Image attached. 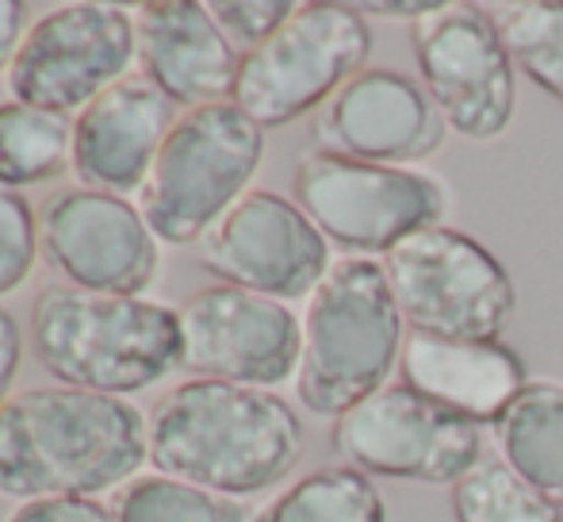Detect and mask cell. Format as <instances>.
<instances>
[{
    "mask_svg": "<svg viewBox=\"0 0 563 522\" xmlns=\"http://www.w3.org/2000/svg\"><path fill=\"white\" fill-rule=\"evenodd\" d=\"M150 465L208 492L257 496L303 457V423L276 392L227 381L177 384L150 407Z\"/></svg>",
    "mask_w": 563,
    "mask_h": 522,
    "instance_id": "1",
    "label": "cell"
},
{
    "mask_svg": "<svg viewBox=\"0 0 563 522\" xmlns=\"http://www.w3.org/2000/svg\"><path fill=\"white\" fill-rule=\"evenodd\" d=\"M146 461V418L119 395L27 389L0 407V496L92 500L131 485Z\"/></svg>",
    "mask_w": 563,
    "mask_h": 522,
    "instance_id": "2",
    "label": "cell"
},
{
    "mask_svg": "<svg viewBox=\"0 0 563 522\" xmlns=\"http://www.w3.org/2000/svg\"><path fill=\"white\" fill-rule=\"evenodd\" d=\"M31 346L66 389L131 395L185 366L180 312L142 296L46 289L31 312Z\"/></svg>",
    "mask_w": 563,
    "mask_h": 522,
    "instance_id": "3",
    "label": "cell"
},
{
    "mask_svg": "<svg viewBox=\"0 0 563 522\" xmlns=\"http://www.w3.org/2000/svg\"><path fill=\"white\" fill-rule=\"evenodd\" d=\"M402 315L379 258H341L307 296L296 395L311 415L341 418L391 384L402 358Z\"/></svg>",
    "mask_w": 563,
    "mask_h": 522,
    "instance_id": "4",
    "label": "cell"
},
{
    "mask_svg": "<svg viewBox=\"0 0 563 522\" xmlns=\"http://www.w3.org/2000/svg\"><path fill=\"white\" fill-rule=\"evenodd\" d=\"M265 157V131L234 105L177 116L139 188V211L169 247H192L250 193Z\"/></svg>",
    "mask_w": 563,
    "mask_h": 522,
    "instance_id": "5",
    "label": "cell"
},
{
    "mask_svg": "<svg viewBox=\"0 0 563 522\" xmlns=\"http://www.w3.org/2000/svg\"><path fill=\"white\" fill-rule=\"evenodd\" d=\"M291 196L345 258H384L410 235L441 227L452 208L449 185L433 173L356 162L319 146L296 162Z\"/></svg>",
    "mask_w": 563,
    "mask_h": 522,
    "instance_id": "6",
    "label": "cell"
},
{
    "mask_svg": "<svg viewBox=\"0 0 563 522\" xmlns=\"http://www.w3.org/2000/svg\"><path fill=\"white\" fill-rule=\"evenodd\" d=\"M399 315L415 335L503 342L518 312L510 269L456 227H426L384 258Z\"/></svg>",
    "mask_w": 563,
    "mask_h": 522,
    "instance_id": "7",
    "label": "cell"
},
{
    "mask_svg": "<svg viewBox=\"0 0 563 522\" xmlns=\"http://www.w3.org/2000/svg\"><path fill=\"white\" fill-rule=\"evenodd\" d=\"M368 54L372 28L356 4H299L280 31L242 54L230 100L261 131L288 128L368 69Z\"/></svg>",
    "mask_w": 563,
    "mask_h": 522,
    "instance_id": "8",
    "label": "cell"
},
{
    "mask_svg": "<svg viewBox=\"0 0 563 522\" xmlns=\"http://www.w3.org/2000/svg\"><path fill=\"white\" fill-rule=\"evenodd\" d=\"M330 446L372 480L456 488L487 457V434L410 384L391 381L334 418Z\"/></svg>",
    "mask_w": 563,
    "mask_h": 522,
    "instance_id": "9",
    "label": "cell"
},
{
    "mask_svg": "<svg viewBox=\"0 0 563 522\" xmlns=\"http://www.w3.org/2000/svg\"><path fill=\"white\" fill-rule=\"evenodd\" d=\"M410 46L426 93L445 116L449 131L467 142H495L510 131L518 69L487 4L445 0L441 12L410 23Z\"/></svg>",
    "mask_w": 563,
    "mask_h": 522,
    "instance_id": "10",
    "label": "cell"
},
{
    "mask_svg": "<svg viewBox=\"0 0 563 522\" xmlns=\"http://www.w3.org/2000/svg\"><path fill=\"white\" fill-rule=\"evenodd\" d=\"M134 62V15L119 4H62L35 20L8 66L12 100L54 116L85 112Z\"/></svg>",
    "mask_w": 563,
    "mask_h": 522,
    "instance_id": "11",
    "label": "cell"
},
{
    "mask_svg": "<svg viewBox=\"0 0 563 522\" xmlns=\"http://www.w3.org/2000/svg\"><path fill=\"white\" fill-rule=\"evenodd\" d=\"M200 261L219 284L268 300H303L330 273V242L296 200L250 188L200 239Z\"/></svg>",
    "mask_w": 563,
    "mask_h": 522,
    "instance_id": "12",
    "label": "cell"
},
{
    "mask_svg": "<svg viewBox=\"0 0 563 522\" xmlns=\"http://www.w3.org/2000/svg\"><path fill=\"white\" fill-rule=\"evenodd\" d=\"M185 366L203 381L276 389L299 373L303 319L288 304L257 292L208 284L180 307Z\"/></svg>",
    "mask_w": 563,
    "mask_h": 522,
    "instance_id": "13",
    "label": "cell"
},
{
    "mask_svg": "<svg viewBox=\"0 0 563 522\" xmlns=\"http://www.w3.org/2000/svg\"><path fill=\"white\" fill-rule=\"evenodd\" d=\"M38 250L69 289L139 296L157 281V235L123 196L66 188L38 216Z\"/></svg>",
    "mask_w": 563,
    "mask_h": 522,
    "instance_id": "14",
    "label": "cell"
},
{
    "mask_svg": "<svg viewBox=\"0 0 563 522\" xmlns=\"http://www.w3.org/2000/svg\"><path fill=\"white\" fill-rule=\"evenodd\" d=\"M445 134L449 123L426 85L387 66L361 69L319 108L314 120L319 150L402 170H418L441 154Z\"/></svg>",
    "mask_w": 563,
    "mask_h": 522,
    "instance_id": "15",
    "label": "cell"
},
{
    "mask_svg": "<svg viewBox=\"0 0 563 522\" xmlns=\"http://www.w3.org/2000/svg\"><path fill=\"white\" fill-rule=\"evenodd\" d=\"M134 58L142 77L173 105H223L234 93L242 54L196 0H150L134 12Z\"/></svg>",
    "mask_w": 563,
    "mask_h": 522,
    "instance_id": "16",
    "label": "cell"
},
{
    "mask_svg": "<svg viewBox=\"0 0 563 522\" xmlns=\"http://www.w3.org/2000/svg\"><path fill=\"white\" fill-rule=\"evenodd\" d=\"M173 100L146 77H123L74 123V173L97 193H139L173 131Z\"/></svg>",
    "mask_w": 563,
    "mask_h": 522,
    "instance_id": "17",
    "label": "cell"
},
{
    "mask_svg": "<svg viewBox=\"0 0 563 522\" xmlns=\"http://www.w3.org/2000/svg\"><path fill=\"white\" fill-rule=\"evenodd\" d=\"M399 373L402 384L475 426H495L529 384L526 361L506 342H452L415 330L402 342Z\"/></svg>",
    "mask_w": 563,
    "mask_h": 522,
    "instance_id": "18",
    "label": "cell"
},
{
    "mask_svg": "<svg viewBox=\"0 0 563 522\" xmlns=\"http://www.w3.org/2000/svg\"><path fill=\"white\" fill-rule=\"evenodd\" d=\"M490 434L498 461L563 511V384L544 377L529 381Z\"/></svg>",
    "mask_w": 563,
    "mask_h": 522,
    "instance_id": "19",
    "label": "cell"
},
{
    "mask_svg": "<svg viewBox=\"0 0 563 522\" xmlns=\"http://www.w3.org/2000/svg\"><path fill=\"white\" fill-rule=\"evenodd\" d=\"M253 522H387V503L368 472L322 465L280 488Z\"/></svg>",
    "mask_w": 563,
    "mask_h": 522,
    "instance_id": "20",
    "label": "cell"
},
{
    "mask_svg": "<svg viewBox=\"0 0 563 522\" xmlns=\"http://www.w3.org/2000/svg\"><path fill=\"white\" fill-rule=\"evenodd\" d=\"M74 165V123L43 108L8 100L0 105V188L54 181Z\"/></svg>",
    "mask_w": 563,
    "mask_h": 522,
    "instance_id": "21",
    "label": "cell"
},
{
    "mask_svg": "<svg viewBox=\"0 0 563 522\" xmlns=\"http://www.w3.org/2000/svg\"><path fill=\"white\" fill-rule=\"evenodd\" d=\"M514 69L563 105V0L487 4Z\"/></svg>",
    "mask_w": 563,
    "mask_h": 522,
    "instance_id": "22",
    "label": "cell"
},
{
    "mask_svg": "<svg viewBox=\"0 0 563 522\" xmlns=\"http://www.w3.org/2000/svg\"><path fill=\"white\" fill-rule=\"evenodd\" d=\"M452 519L456 522H563V511L529 488L518 472L498 457H483L456 488H452Z\"/></svg>",
    "mask_w": 563,
    "mask_h": 522,
    "instance_id": "23",
    "label": "cell"
},
{
    "mask_svg": "<svg viewBox=\"0 0 563 522\" xmlns=\"http://www.w3.org/2000/svg\"><path fill=\"white\" fill-rule=\"evenodd\" d=\"M115 522H253L238 500L173 477H139L123 485L112 508Z\"/></svg>",
    "mask_w": 563,
    "mask_h": 522,
    "instance_id": "24",
    "label": "cell"
},
{
    "mask_svg": "<svg viewBox=\"0 0 563 522\" xmlns=\"http://www.w3.org/2000/svg\"><path fill=\"white\" fill-rule=\"evenodd\" d=\"M38 219L31 204L12 188H0V296L15 292L35 269Z\"/></svg>",
    "mask_w": 563,
    "mask_h": 522,
    "instance_id": "25",
    "label": "cell"
},
{
    "mask_svg": "<svg viewBox=\"0 0 563 522\" xmlns=\"http://www.w3.org/2000/svg\"><path fill=\"white\" fill-rule=\"evenodd\" d=\"M208 8L219 28L227 31L230 43L253 51V46L265 43L273 31H280L299 4H291V0H219V4H208Z\"/></svg>",
    "mask_w": 563,
    "mask_h": 522,
    "instance_id": "26",
    "label": "cell"
},
{
    "mask_svg": "<svg viewBox=\"0 0 563 522\" xmlns=\"http://www.w3.org/2000/svg\"><path fill=\"white\" fill-rule=\"evenodd\" d=\"M8 522H115L112 508L81 496H54V500H27L12 511Z\"/></svg>",
    "mask_w": 563,
    "mask_h": 522,
    "instance_id": "27",
    "label": "cell"
},
{
    "mask_svg": "<svg viewBox=\"0 0 563 522\" xmlns=\"http://www.w3.org/2000/svg\"><path fill=\"white\" fill-rule=\"evenodd\" d=\"M445 8V0H364V4H356V12L364 15V20H426V15L441 12Z\"/></svg>",
    "mask_w": 563,
    "mask_h": 522,
    "instance_id": "28",
    "label": "cell"
},
{
    "mask_svg": "<svg viewBox=\"0 0 563 522\" xmlns=\"http://www.w3.org/2000/svg\"><path fill=\"white\" fill-rule=\"evenodd\" d=\"M20 354H23V342H20V327H15V319L8 312H0V407H4L12 395L15 373H20Z\"/></svg>",
    "mask_w": 563,
    "mask_h": 522,
    "instance_id": "29",
    "label": "cell"
},
{
    "mask_svg": "<svg viewBox=\"0 0 563 522\" xmlns=\"http://www.w3.org/2000/svg\"><path fill=\"white\" fill-rule=\"evenodd\" d=\"M23 35H27V8L20 0H0V69L12 66Z\"/></svg>",
    "mask_w": 563,
    "mask_h": 522,
    "instance_id": "30",
    "label": "cell"
}]
</instances>
